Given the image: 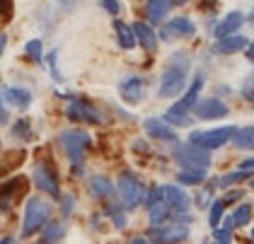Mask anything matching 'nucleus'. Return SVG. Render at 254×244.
Wrapping results in <instances>:
<instances>
[{"label":"nucleus","mask_w":254,"mask_h":244,"mask_svg":"<svg viewBox=\"0 0 254 244\" xmlns=\"http://www.w3.org/2000/svg\"><path fill=\"white\" fill-rule=\"evenodd\" d=\"M230 140H233L235 148H240V150H254V126L235 131Z\"/></svg>","instance_id":"nucleus-23"},{"label":"nucleus","mask_w":254,"mask_h":244,"mask_svg":"<svg viewBox=\"0 0 254 244\" xmlns=\"http://www.w3.org/2000/svg\"><path fill=\"white\" fill-rule=\"evenodd\" d=\"M206 179V169H182L177 174V182L182 186H198Z\"/></svg>","instance_id":"nucleus-25"},{"label":"nucleus","mask_w":254,"mask_h":244,"mask_svg":"<svg viewBox=\"0 0 254 244\" xmlns=\"http://www.w3.org/2000/svg\"><path fill=\"white\" fill-rule=\"evenodd\" d=\"M242 22H245V15L242 12H230V15H225V17L220 19L218 24H215V39H223V37H228V34H235L240 27H242Z\"/></svg>","instance_id":"nucleus-16"},{"label":"nucleus","mask_w":254,"mask_h":244,"mask_svg":"<svg viewBox=\"0 0 254 244\" xmlns=\"http://www.w3.org/2000/svg\"><path fill=\"white\" fill-rule=\"evenodd\" d=\"M187 73H189V56L179 51V54H175V56L170 58L165 73L160 77V90H157V94L160 97H177V94L184 90V85H187Z\"/></svg>","instance_id":"nucleus-1"},{"label":"nucleus","mask_w":254,"mask_h":244,"mask_svg":"<svg viewBox=\"0 0 254 244\" xmlns=\"http://www.w3.org/2000/svg\"><path fill=\"white\" fill-rule=\"evenodd\" d=\"M65 116H68L70 121H82V123H102V121H104L102 112L95 109L92 104L82 102V99H73V102L68 104V109H65Z\"/></svg>","instance_id":"nucleus-10"},{"label":"nucleus","mask_w":254,"mask_h":244,"mask_svg":"<svg viewBox=\"0 0 254 244\" xmlns=\"http://www.w3.org/2000/svg\"><path fill=\"white\" fill-rule=\"evenodd\" d=\"M119 92H121V99H124V102L138 104V102H143V97H145V82H143L140 77H126V80H121Z\"/></svg>","instance_id":"nucleus-13"},{"label":"nucleus","mask_w":254,"mask_h":244,"mask_svg":"<svg viewBox=\"0 0 254 244\" xmlns=\"http://www.w3.org/2000/svg\"><path fill=\"white\" fill-rule=\"evenodd\" d=\"M240 169H245V172H254V157L242 160V162H240Z\"/></svg>","instance_id":"nucleus-39"},{"label":"nucleus","mask_w":254,"mask_h":244,"mask_svg":"<svg viewBox=\"0 0 254 244\" xmlns=\"http://www.w3.org/2000/svg\"><path fill=\"white\" fill-rule=\"evenodd\" d=\"M59 143L63 152H65V157L73 165H78L82 160V155H85V150H87V145L92 143V138H90V133L85 131H65L59 135Z\"/></svg>","instance_id":"nucleus-7"},{"label":"nucleus","mask_w":254,"mask_h":244,"mask_svg":"<svg viewBox=\"0 0 254 244\" xmlns=\"http://www.w3.org/2000/svg\"><path fill=\"white\" fill-rule=\"evenodd\" d=\"M172 2L175 0H150L148 2V19L157 24L160 19H165V15L170 12V7H172Z\"/></svg>","instance_id":"nucleus-22"},{"label":"nucleus","mask_w":254,"mask_h":244,"mask_svg":"<svg viewBox=\"0 0 254 244\" xmlns=\"http://www.w3.org/2000/svg\"><path fill=\"white\" fill-rule=\"evenodd\" d=\"M160 201H165V186H153L145 196H143V206L145 208L155 206V203H160Z\"/></svg>","instance_id":"nucleus-30"},{"label":"nucleus","mask_w":254,"mask_h":244,"mask_svg":"<svg viewBox=\"0 0 254 244\" xmlns=\"http://www.w3.org/2000/svg\"><path fill=\"white\" fill-rule=\"evenodd\" d=\"M131 29H133V37H136V41H140V46H143L148 54H155L157 37H155V32H153V27H150V24H145V22H136Z\"/></svg>","instance_id":"nucleus-15"},{"label":"nucleus","mask_w":254,"mask_h":244,"mask_svg":"<svg viewBox=\"0 0 254 244\" xmlns=\"http://www.w3.org/2000/svg\"><path fill=\"white\" fill-rule=\"evenodd\" d=\"M104 213L112 218V223H114L117 230H124V227H126V215L121 213V206H107L104 208Z\"/></svg>","instance_id":"nucleus-31"},{"label":"nucleus","mask_w":254,"mask_h":244,"mask_svg":"<svg viewBox=\"0 0 254 244\" xmlns=\"http://www.w3.org/2000/svg\"><path fill=\"white\" fill-rule=\"evenodd\" d=\"M247 56H250V61H254V44H250V49H247Z\"/></svg>","instance_id":"nucleus-44"},{"label":"nucleus","mask_w":254,"mask_h":244,"mask_svg":"<svg viewBox=\"0 0 254 244\" xmlns=\"http://www.w3.org/2000/svg\"><path fill=\"white\" fill-rule=\"evenodd\" d=\"M12 15V0H0V17L10 19Z\"/></svg>","instance_id":"nucleus-37"},{"label":"nucleus","mask_w":254,"mask_h":244,"mask_svg":"<svg viewBox=\"0 0 254 244\" xmlns=\"http://www.w3.org/2000/svg\"><path fill=\"white\" fill-rule=\"evenodd\" d=\"M242 97H245L247 102H252L254 104V73L242 82Z\"/></svg>","instance_id":"nucleus-34"},{"label":"nucleus","mask_w":254,"mask_h":244,"mask_svg":"<svg viewBox=\"0 0 254 244\" xmlns=\"http://www.w3.org/2000/svg\"><path fill=\"white\" fill-rule=\"evenodd\" d=\"M252 240H254V227H252Z\"/></svg>","instance_id":"nucleus-49"},{"label":"nucleus","mask_w":254,"mask_h":244,"mask_svg":"<svg viewBox=\"0 0 254 244\" xmlns=\"http://www.w3.org/2000/svg\"><path fill=\"white\" fill-rule=\"evenodd\" d=\"M29 128H32L29 119H20V121L12 126V135H15V138H22V140H29V138H32Z\"/></svg>","instance_id":"nucleus-33"},{"label":"nucleus","mask_w":254,"mask_h":244,"mask_svg":"<svg viewBox=\"0 0 254 244\" xmlns=\"http://www.w3.org/2000/svg\"><path fill=\"white\" fill-rule=\"evenodd\" d=\"M250 22H252V24H254V10H252V15H250Z\"/></svg>","instance_id":"nucleus-47"},{"label":"nucleus","mask_w":254,"mask_h":244,"mask_svg":"<svg viewBox=\"0 0 254 244\" xmlns=\"http://www.w3.org/2000/svg\"><path fill=\"white\" fill-rule=\"evenodd\" d=\"M117 191L121 196V201H124V206H126V210H136L143 203V196H145V186H143V182L133 172H121L119 174Z\"/></svg>","instance_id":"nucleus-4"},{"label":"nucleus","mask_w":254,"mask_h":244,"mask_svg":"<svg viewBox=\"0 0 254 244\" xmlns=\"http://www.w3.org/2000/svg\"><path fill=\"white\" fill-rule=\"evenodd\" d=\"M254 172H245V169H237V172H230V174H225V177H220V179H215L213 184L220 188L230 186V184H240V182H245V179H250Z\"/></svg>","instance_id":"nucleus-27"},{"label":"nucleus","mask_w":254,"mask_h":244,"mask_svg":"<svg viewBox=\"0 0 254 244\" xmlns=\"http://www.w3.org/2000/svg\"><path fill=\"white\" fill-rule=\"evenodd\" d=\"M0 244H20V242H17L15 237H2V240H0Z\"/></svg>","instance_id":"nucleus-42"},{"label":"nucleus","mask_w":254,"mask_h":244,"mask_svg":"<svg viewBox=\"0 0 254 244\" xmlns=\"http://www.w3.org/2000/svg\"><path fill=\"white\" fill-rule=\"evenodd\" d=\"M145 131L148 135H153V138H160V140H175L177 133L162 121V119H148L145 121Z\"/></svg>","instance_id":"nucleus-20"},{"label":"nucleus","mask_w":254,"mask_h":244,"mask_svg":"<svg viewBox=\"0 0 254 244\" xmlns=\"http://www.w3.org/2000/svg\"><path fill=\"white\" fill-rule=\"evenodd\" d=\"M24 188H27V179L24 177H15V179H10V182H5L0 186V215L15 206V201L24 193Z\"/></svg>","instance_id":"nucleus-11"},{"label":"nucleus","mask_w":254,"mask_h":244,"mask_svg":"<svg viewBox=\"0 0 254 244\" xmlns=\"http://www.w3.org/2000/svg\"><path fill=\"white\" fill-rule=\"evenodd\" d=\"M114 29H117V39L119 44H121V49H133L136 46V37H133V29L131 27H126L124 22H114Z\"/></svg>","instance_id":"nucleus-26"},{"label":"nucleus","mask_w":254,"mask_h":244,"mask_svg":"<svg viewBox=\"0 0 254 244\" xmlns=\"http://www.w3.org/2000/svg\"><path fill=\"white\" fill-rule=\"evenodd\" d=\"M148 215H150V225L153 227L165 225V223H175V213H172V208L167 206L165 201H160V203L148 208Z\"/></svg>","instance_id":"nucleus-19"},{"label":"nucleus","mask_w":254,"mask_h":244,"mask_svg":"<svg viewBox=\"0 0 254 244\" xmlns=\"http://www.w3.org/2000/svg\"><path fill=\"white\" fill-rule=\"evenodd\" d=\"M203 80H206L203 73H198V75L194 77V82L189 85V90L184 92V97L162 116L165 123H175V126H187V123H189V112H194V104L198 102V92H201V87H203Z\"/></svg>","instance_id":"nucleus-2"},{"label":"nucleus","mask_w":254,"mask_h":244,"mask_svg":"<svg viewBox=\"0 0 254 244\" xmlns=\"http://www.w3.org/2000/svg\"><path fill=\"white\" fill-rule=\"evenodd\" d=\"M223 210H225V203H223L220 198L211 203V213H208V225H211V230H215V227L220 225V220H223Z\"/></svg>","instance_id":"nucleus-29"},{"label":"nucleus","mask_w":254,"mask_h":244,"mask_svg":"<svg viewBox=\"0 0 254 244\" xmlns=\"http://www.w3.org/2000/svg\"><path fill=\"white\" fill-rule=\"evenodd\" d=\"M233 223L237 227L250 225V223H252V206H250V203H240L233 213Z\"/></svg>","instance_id":"nucleus-28"},{"label":"nucleus","mask_w":254,"mask_h":244,"mask_svg":"<svg viewBox=\"0 0 254 244\" xmlns=\"http://www.w3.org/2000/svg\"><path fill=\"white\" fill-rule=\"evenodd\" d=\"M99 5H102L107 12H112V15H119V12H121V5H119V0H99Z\"/></svg>","instance_id":"nucleus-36"},{"label":"nucleus","mask_w":254,"mask_h":244,"mask_svg":"<svg viewBox=\"0 0 254 244\" xmlns=\"http://www.w3.org/2000/svg\"><path fill=\"white\" fill-rule=\"evenodd\" d=\"M128 244H148V240H145V237H133Z\"/></svg>","instance_id":"nucleus-43"},{"label":"nucleus","mask_w":254,"mask_h":244,"mask_svg":"<svg viewBox=\"0 0 254 244\" xmlns=\"http://www.w3.org/2000/svg\"><path fill=\"white\" fill-rule=\"evenodd\" d=\"M59 2H63V5H73L75 0H59Z\"/></svg>","instance_id":"nucleus-45"},{"label":"nucleus","mask_w":254,"mask_h":244,"mask_svg":"<svg viewBox=\"0 0 254 244\" xmlns=\"http://www.w3.org/2000/svg\"><path fill=\"white\" fill-rule=\"evenodd\" d=\"M61 198V213L68 218L70 213H73V206H75V201H73V196H59Z\"/></svg>","instance_id":"nucleus-35"},{"label":"nucleus","mask_w":254,"mask_h":244,"mask_svg":"<svg viewBox=\"0 0 254 244\" xmlns=\"http://www.w3.org/2000/svg\"><path fill=\"white\" fill-rule=\"evenodd\" d=\"M237 128L233 126H220V128H208V131H191L189 135V143H194L203 150H215V148H223Z\"/></svg>","instance_id":"nucleus-6"},{"label":"nucleus","mask_w":254,"mask_h":244,"mask_svg":"<svg viewBox=\"0 0 254 244\" xmlns=\"http://www.w3.org/2000/svg\"><path fill=\"white\" fill-rule=\"evenodd\" d=\"M194 32H196V27H194V22L189 17H175L170 24H167V29H162V39L165 41H170V34H179V37H194Z\"/></svg>","instance_id":"nucleus-17"},{"label":"nucleus","mask_w":254,"mask_h":244,"mask_svg":"<svg viewBox=\"0 0 254 244\" xmlns=\"http://www.w3.org/2000/svg\"><path fill=\"white\" fill-rule=\"evenodd\" d=\"M189 237V225L182 223H165V225L150 227L148 242L153 244H179Z\"/></svg>","instance_id":"nucleus-8"},{"label":"nucleus","mask_w":254,"mask_h":244,"mask_svg":"<svg viewBox=\"0 0 254 244\" xmlns=\"http://www.w3.org/2000/svg\"><path fill=\"white\" fill-rule=\"evenodd\" d=\"M2 99L7 104H12L15 109H27L32 104V92L24 87H5L2 90Z\"/></svg>","instance_id":"nucleus-18"},{"label":"nucleus","mask_w":254,"mask_h":244,"mask_svg":"<svg viewBox=\"0 0 254 244\" xmlns=\"http://www.w3.org/2000/svg\"><path fill=\"white\" fill-rule=\"evenodd\" d=\"M247 46V39L242 37V34H228V37L218 39L213 46V54H218V56H230V54H237L240 49H245Z\"/></svg>","instance_id":"nucleus-14"},{"label":"nucleus","mask_w":254,"mask_h":244,"mask_svg":"<svg viewBox=\"0 0 254 244\" xmlns=\"http://www.w3.org/2000/svg\"><path fill=\"white\" fill-rule=\"evenodd\" d=\"M7 121V112H5V107L0 104V123H5Z\"/></svg>","instance_id":"nucleus-41"},{"label":"nucleus","mask_w":254,"mask_h":244,"mask_svg":"<svg viewBox=\"0 0 254 244\" xmlns=\"http://www.w3.org/2000/svg\"><path fill=\"white\" fill-rule=\"evenodd\" d=\"M24 54L32 58V61H37V63H39L41 58H44V56H41V54H44V46H41L39 39H32V41H27V46H24Z\"/></svg>","instance_id":"nucleus-32"},{"label":"nucleus","mask_w":254,"mask_h":244,"mask_svg":"<svg viewBox=\"0 0 254 244\" xmlns=\"http://www.w3.org/2000/svg\"><path fill=\"white\" fill-rule=\"evenodd\" d=\"M5 44H7V37L0 32V56H2V51H5Z\"/></svg>","instance_id":"nucleus-40"},{"label":"nucleus","mask_w":254,"mask_h":244,"mask_svg":"<svg viewBox=\"0 0 254 244\" xmlns=\"http://www.w3.org/2000/svg\"><path fill=\"white\" fill-rule=\"evenodd\" d=\"M240 198H242V191H230V193H225L220 201L228 206V203H235V201H240Z\"/></svg>","instance_id":"nucleus-38"},{"label":"nucleus","mask_w":254,"mask_h":244,"mask_svg":"<svg viewBox=\"0 0 254 244\" xmlns=\"http://www.w3.org/2000/svg\"><path fill=\"white\" fill-rule=\"evenodd\" d=\"M175 160L184 169H208V165H211L208 150L198 148L194 143H179L175 148Z\"/></svg>","instance_id":"nucleus-5"},{"label":"nucleus","mask_w":254,"mask_h":244,"mask_svg":"<svg viewBox=\"0 0 254 244\" xmlns=\"http://www.w3.org/2000/svg\"><path fill=\"white\" fill-rule=\"evenodd\" d=\"M44 232H41V240L39 244H56L63 240V235H65V227L63 223H46V227H41Z\"/></svg>","instance_id":"nucleus-24"},{"label":"nucleus","mask_w":254,"mask_h":244,"mask_svg":"<svg viewBox=\"0 0 254 244\" xmlns=\"http://www.w3.org/2000/svg\"><path fill=\"white\" fill-rule=\"evenodd\" d=\"M194 114L201 119V121H215V119H223V116H228V107L220 102V99H201V102H196L194 104Z\"/></svg>","instance_id":"nucleus-12"},{"label":"nucleus","mask_w":254,"mask_h":244,"mask_svg":"<svg viewBox=\"0 0 254 244\" xmlns=\"http://www.w3.org/2000/svg\"><path fill=\"white\" fill-rule=\"evenodd\" d=\"M250 186H252V188H254V179H252V182H250Z\"/></svg>","instance_id":"nucleus-48"},{"label":"nucleus","mask_w":254,"mask_h":244,"mask_svg":"<svg viewBox=\"0 0 254 244\" xmlns=\"http://www.w3.org/2000/svg\"><path fill=\"white\" fill-rule=\"evenodd\" d=\"M49 215H51V206L39 198V196H32L27 198V206H24V220H22V237H32L37 235L41 227L49 223Z\"/></svg>","instance_id":"nucleus-3"},{"label":"nucleus","mask_w":254,"mask_h":244,"mask_svg":"<svg viewBox=\"0 0 254 244\" xmlns=\"http://www.w3.org/2000/svg\"><path fill=\"white\" fill-rule=\"evenodd\" d=\"M90 193H92L95 198H109V196L114 193V186H112V182H109L107 177L97 174V177L90 179Z\"/></svg>","instance_id":"nucleus-21"},{"label":"nucleus","mask_w":254,"mask_h":244,"mask_svg":"<svg viewBox=\"0 0 254 244\" xmlns=\"http://www.w3.org/2000/svg\"><path fill=\"white\" fill-rule=\"evenodd\" d=\"M34 184H37V188H41L44 193H49L51 198H59L61 196L59 177H56V172H54V167H51L49 162H39V165L34 167Z\"/></svg>","instance_id":"nucleus-9"},{"label":"nucleus","mask_w":254,"mask_h":244,"mask_svg":"<svg viewBox=\"0 0 254 244\" xmlns=\"http://www.w3.org/2000/svg\"><path fill=\"white\" fill-rule=\"evenodd\" d=\"M213 244H230V242H223V240H215Z\"/></svg>","instance_id":"nucleus-46"}]
</instances>
